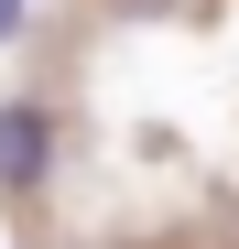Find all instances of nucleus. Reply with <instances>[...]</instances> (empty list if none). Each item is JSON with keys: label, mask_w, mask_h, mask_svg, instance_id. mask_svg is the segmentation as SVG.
Here are the masks:
<instances>
[{"label": "nucleus", "mask_w": 239, "mask_h": 249, "mask_svg": "<svg viewBox=\"0 0 239 249\" xmlns=\"http://www.w3.org/2000/svg\"><path fill=\"white\" fill-rule=\"evenodd\" d=\"M44 162H55L44 108H0V184H11V195H33V184H44Z\"/></svg>", "instance_id": "f257e3e1"}, {"label": "nucleus", "mask_w": 239, "mask_h": 249, "mask_svg": "<svg viewBox=\"0 0 239 249\" xmlns=\"http://www.w3.org/2000/svg\"><path fill=\"white\" fill-rule=\"evenodd\" d=\"M11 33H22V0H0V44H11Z\"/></svg>", "instance_id": "f03ea898"}]
</instances>
